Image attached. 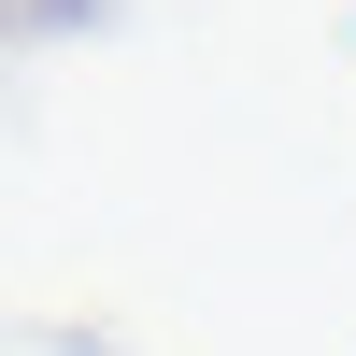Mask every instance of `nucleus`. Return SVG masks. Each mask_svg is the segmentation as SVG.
I'll return each instance as SVG.
<instances>
[]
</instances>
